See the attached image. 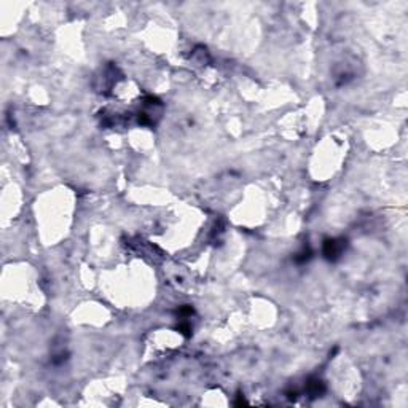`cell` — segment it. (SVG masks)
Wrapping results in <instances>:
<instances>
[{"label":"cell","instance_id":"1","mask_svg":"<svg viewBox=\"0 0 408 408\" xmlns=\"http://www.w3.org/2000/svg\"><path fill=\"white\" fill-rule=\"evenodd\" d=\"M344 249H346V240H343V238H340V240H325L324 242V255L332 262L336 260L344 252Z\"/></svg>","mask_w":408,"mask_h":408},{"label":"cell","instance_id":"2","mask_svg":"<svg viewBox=\"0 0 408 408\" xmlns=\"http://www.w3.org/2000/svg\"><path fill=\"white\" fill-rule=\"evenodd\" d=\"M308 392L312 395V397H316V395L322 394V392H324V384H322V381H319V380H311V381L308 383Z\"/></svg>","mask_w":408,"mask_h":408}]
</instances>
